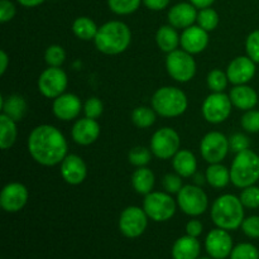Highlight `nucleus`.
<instances>
[{
	"label": "nucleus",
	"mask_w": 259,
	"mask_h": 259,
	"mask_svg": "<svg viewBox=\"0 0 259 259\" xmlns=\"http://www.w3.org/2000/svg\"><path fill=\"white\" fill-rule=\"evenodd\" d=\"M28 151L42 166H56L67 156V142L57 128L43 124L29 134Z\"/></svg>",
	"instance_id": "obj_1"
},
{
	"label": "nucleus",
	"mask_w": 259,
	"mask_h": 259,
	"mask_svg": "<svg viewBox=\"0 0 259 259\" xmlns=\"http://www.w3.org/2000/svg\"><path fill=\"white\" fill-rule=\"evenodd\" d=\"M95 46L105 55H119L129 47L132 33L128 25L119 20H111L101 25L95 37Z\"/></svg>",
	"instance_id": "obj_2"
},
{
	"label": "nucleus",
	"mask_w": 259,
	"mask_h": 259,
	"mask_svg": "<svg viewBox=\"0 0 259 259\" xmlns=\"http://www.w3.org/2000/svg\"><path fill=\"white\" fill-rule=\"evenodd\" d=\"M211 219L218 228L235 230L244 222V210L240 199L234 195H223L218 197L211 207Z\"/></svg>",
	"instance_id": "obj_3"
},
{
	"label": "nucleus",
	"mask_w": 259,
	"mask_h": 259,
	"mask_svg": "<svg viewBox=\"0 0 259 259\" xmlns=\"http://www.w3.org/2000/svg\"><path fill=\"white\" fill-rule=\"evenodd\" d=\"M259 180V156L250 149L239 152L230 168V181L239 189L253 186Z\"/></svg>",
	"instance_id": "obj_4"
},
{
	"label": "nucleus",
	"mask_w": 259,
	"mask_h": 259,
	"mask_svg": "<svg viewBox=\"0 0 259 259\" xmlns=\"http://www.w3.org/2000/svg\"><path fill=\"white\" fill-rule=\"evenodd\" d=\"M187 105L189 103L184 91L172 86L158 89L152 98V108L164 118L180 116L186 111Z\"/></svg>",
	"instance_id": "obj_5"
},
{
	"label": "nucleus",
	"mask_w": 259,
	"mask_h": 259,
	"mask_svg": "<svg viewBox=\"0 0 259 259\" xmlns=\"http://www.w3.org/2000/svg\"><path fill=\"white\" fill-rule=\"evenodd\" d=\"M143 210L154 222H167L176 212V202L166 192H149L144 199Z\"/></svg>",
	"instance_id": "obj_6"
},
{
	"label": "nucleus",
	"mask_w": 259,
	"mask_h": 259,
	"mask_svg": "<svg viewBox=\"0 0 259 259\" xmlns=\"http://www.w3.org/2000/svg\"><path fill=\"white\" fill-rule=\"evenodd\" d=\"M166 67L169 76L179 82H187L192 80L196 73V62L191 53L184 50L169 52L166 58Z\"/></svg>",
	"instance_id": "obj_7"
},
{
	"label": "nucleus",
	"mask_w": 259,
	"mask_h": 259,
	"mask_svg": "<svg viewBox=\"0 0 259 259\" xmlns=\"http://www.w3.org/2000/svg\"><path fill=\"white\" fill-rule=\"evenodd\" d=\"M177 204L185 214L190 217H199L204 214L209 205L204 190L194 185H186L177 194Z\"/></svg>",
	"instance_id": "obj_8"
},
{
	"label": "nucleus",
	"mask_w": 259,
	"mask_h": 259,
	"mask_svg": "<svg viewBox=\"0 0 259 259\" xmlns=\"http://www.w3.org/2000/svg\"><path fill=\"white\" fill-rule=\"evenodd\" d=\"M152 153L159 159H169L180 151V136L175 129L162 128L153 134L151 141Z\"/></svg>",
	"instance_id": "obj_9"
},
{
	"label": "nucleus",
	"mask_w": 259,
	"mask_h": 259,
	"mask_svg": "<svg viewBox=\"0 0 259 259\" xmlns=\"http://www.w3.org/2000/svg\"><path fill=\"white\" fill-rule=\"evenodd\" d=\"M229 149V139L220 132L207 133L200 144L201 156L210 164L220 163L227 157Z\"/></svg>",
	"instance_id": "obj_10"
},
{
	"label": "nucleus",
	"mask_w": 259,
	"mask_h": 259,
	"mask_svg": "<svg viewBox=\"0 0 259 259\" xmlns=\"http://www.w3.org/2000/svg\"><path fill=\"white\" fill-rule=\"evenodd\" d=\"M67 75L60 67H51L43 71L38 78L40 94L48 99H56L65 93L67 88Z\"/></svg>",
	"instance_id": "obj_11"
},
{
	"label": "nucleus",
	"mask_w": 259,
	"mask_h": 259,
	"mask_svg": "<svg viewBox=\"0 0 259 259\" xmlns=\"http://www.w3.org/2000/svg\"><path fill=\"white\" fill-rule=\"evenodd\" d=\"M232 105V100L224 93H212L202 104V115L209 123H223L229 118Z\"/></svg>",
	"instance_id": "obj_12"
},
{
	"label": "nucleus",
	"mask_w": 259,
	"mask_h": 259,
	"mask_svg": "<svg viewBox=\"0 0 259 259\" xmlns=\"http://www.w3.org/2000/svg\"><path fill=\"white\" fill-rule=\"evenodd\" d=\"M148 225V215L138 206H129L123 210L119 219V229L126 238H138Z\"/></svg>",
	"instance_id": "obj_13"
},
{
	"label": "nucleus",
	"mask_w": 259,
	"mask_h": 259,
	"mask_svg": "<svg viewBox=\"0 0 259 259\" xmlns=\"http://www.w3.org/2000/svg\"><path fill=\"white\" fill-rule=\"evenodd\" d=\"M205 248L211 258L225 259L233 250V239L228 230L217 228L207 234Z\"/></svg>",
	"instance_id": "obj_14"
},
{
	"label": "nucleus",
	"mask_w": 259,
	"mask_h": 259,
	"mask_svg": "<svg viewBox=\"0 0 259 259\" xmlns=\"http://www.w3.org/2000/svg\"><path fill=\"white\" fill-rule=\"evenodd\" d=\"M28 201V190L24 185L13 182L8 184L0 194V205L7 212H17Z\"/></svg>",
	"instance_id": "obj_15"
},
{
	"label": "nucleus",
	"mask_w": 259,
	"mask_h": 259,
	"mask_svg": "<svg viewBox=\"0 0 259 259\" xmlns=\"http://www.w3.org/2000/svg\"><path fill=\"white\" fill-rule=\"evenodd\" d=\"M255 75V62L250 60L249 57H240L234 58L232 62L229 63L227 70L228 80L233 83V85H245L249 82Z\"/></svg>",
	"instance_id": "obj_16"
},
{
	"label": "nucleus",
	"mask_w": 259,
	"mask_h": 259,
	"mask_svg": "<svg viewBox=\"0 0 259 259\" xmlns=\"http://www.w3.org/2000/svg\"><path fill=\"white\" fill-rule=\"evenodd\" d=\"M209 43V35L200 25H191L182 32L180 38V45L182 50L191 55L202 52Z\"/></svg>",
	"instance_id": "obj_17"
},
{
	"label": "nucleus",
	"mask_w": 259,
	"mask_h": 259,
	"mask_svg": "<svg viewBox=\"0 0 259 259\" xmlns=\"http://www.w3.org/2000/svg\"><path fill=\"white\" fill-rule=\"evenodd\" d=\"M61 175L67 184L80 185L86 179L88 168H86L85 162L80 156L68 154L61 162Z\"/></svg>",
	"instance_id": "obj_18"
},
{
	"label": "nucleus",
	"mask_w": 259,
	"mask_h": 259,
	"mask_svg": "<svg viewBox=\"0 0 259 259\" xmlns=\"http://www.w3.org/2000/svg\"><path fill=\"white\" fill-rule=\"evenodd\" d=\"M71 136L77 144L89 146V144H93L100 136V125L95 119H78L73 124Z\"/></svg>",
	"instance_id": "obj_19"
},
{
	"label": "nucleus",
	"mask_w": 259,
	"mask_h": 259,
	"mask_svg": "<svg viewBox=\"0 0 259 259\" xmlns=\"http://www.w3.org/2000/svg\"><path fill=\"white\" fill-rule=\"evenodd\" d=\"M81 113V100L73 94H62L53 101V114L63 121L77 118Z\"/></svg>",
	"instance_id": "obj_20"
},
{
	"label": "nucleus",
	"mask_w": 259,
	"mask_h": 259,
	"mask_svg": "<svg viewBox=\"0 0 259 259\" xmlns=\"http://www.w3.org/2000/svg\"><path fill=\"white\" fill-rule=\"evenodd\" d=\"M195 20H197V12L191 3H179L168 12V22L175 28L186 29L194 25Z\"/></svg>",
	"instance_id": "obj_21"
},
{
	"label": "nucleus",
	"mask_w": 259,
	"mask_h": 259,
	"mask_svg": "<svg viewBox=\"0 0 259 259\" xmlns=\"http://www.w3.org/2000/svg\"><path fill=\"white\" fill-rule=\"evenodd\" d=\"M233 105L240 110H252L258 103V95L250 86L237 85L229 94Z\"/></svg>",
	"instance_id": "obj_22"
},
{
	"label": "nucleus",
	"mask_w": 259,
	"mask_h": 259,
	"mask_svg": "<svg viewBox=\"0 0 259 259\" xmlns=\"http://www.w3.org/2000/svg\"><path fill=\"white\" fill-rule=\"evenodd\" d=\"M200 243L197 238L181 237L175 242L172 247V258L174 259H197L200 255Z\"/></svg>",
	"instance_id": "obj_23"
},
{
	"label": "nucleus",
	"mask_w": 259,
	"mask_h": 259,
	"mask_svg": "<svg viewBox=\"0 0 259 259\" xmlns=\"http://www.w3.org/2000/svg\"><path fill=\"white\" fill-rule=\"evenodd\" d=\"M172 164L176 171L181 177H190L195 175L197 168L196 157L192 154V152L187 149H180L172 159Z\"/></svg>",
	"instance_id": "obj_24"
},
{
	"label": "nucleus",
	"mask_w": 259,
	"mask_h": 259,
	"mask_svg": "<svg viewBox=\"0 0 259 259\" xmlns=\"http://www.w3.org/2000/svg\"><path fill=\"white\" fill-rule=\"evenodd\" d=\"M27 101L19 95H10L7 99H2V110L5 115L12 118L13 120H22L27 113Z\"/></svg>",
	"instance_id": "obj_25"
},
{
	"label": "nucleus",
	"mask_w": 259,
	"mask_h": 259,
	"mask_svg": "<svg viewBox=\"0 0 259 259\" xmlns=\"http://www.w3.org/2000/svg\"><path fill=\"white\" fill-rule=\"evenodd\" d=\"M180 35L176 32L175 27L169 25H162L158 30H157L156 34V40L158 47L161 48V51L163 52H174L176 51V48L180 45Z\"/></svg>",
	"instance_id": "obj_26"
},
{
	"label": "nucleus",
	"mask_w": 259,
	"mask_h": 259,
	"mask_svg": "<svg viewBox=\"0 0 259 259\" xmlns=\"http://www.w3.org/2000/svg\"><path fill=\"white\" fill-rule=\"evenodd\" d=\"M132 185L138 194L148 195L154 186V175L147 167H139L132 176Z\"/></svg>",
	"instance_id": "obj_27"
},
{
	"label": "nucleus",
	"mask_w": 259,
	"mask_h": 259,
	"mask_svg": "<svg viewBox=\"0 0 259 259\" xmlns=\"http://www.w3.org/2000/svg\"><path fill=\"white\" fill-rule=\"evenodd\" d=\"M17 121L13 120L4 113L0 114V148L8 149L14 144L17 139Z\"/></svg>",
	"instance_id": "obj_28"
},
{
	"label": "nucleus",
	"mask_w": 259,
	"mask_h": 259,
	"mask_svg": "<svg viewBox=\"0 0 259 259\" xmlns=\"http://www.w3.org/2000/svg\"><path fill=\"white\" fill-rule=\"evenodd\" d=\"M206 181L215 189H223L230 181V171L220 163L210 164L206 169Z\"/></svg>",
	"instance_id": "obj_29"
},
{
	"label": "nucleus",
	"mask_w": 259,
	"mask_h": 259,
	"mask_svg": "<svg viewBox=\"0 0 259 259\" xmlns=\"http://www.w3.org/2000/svg\"><path fill=\"white\" fill-rule=\"evenodd\" d=\"M72 30L77 38L82 40H90L95 39L96 34H98L99 28L96 27L95 22L91 20L88 17H80L73 22Z\"/></svg>",
	"instance_id": "obj_30"
},
{
	"label": "nucleus",
	"mask_w": 259,
	"mask_h": 259,
	"mask_svg": "<svg viewBox=\"0 0 259 259\" xmlns=\"http://www.w3.org/2000/svg\"><path fill=\"white\" fill-rule=\"evenodd\" d=\"M132 121L138 128H149L156 121V113L154 109L147 108V106H138L132 113Z\"/></svg>",
	"instance_id": "obj_31"
},
{
	"label": "nucleus",
	"mask_w": 259,
	"mask_h": 259,
	"mask_svg": "<svg viewBox=\"0 0 259 259\" xmlns=\"http://www.w3.org/2000/svg\"><path fill=\"white\" fill-rule=\"evenodd\" d=\"M142 0H108V5L113 13L118 15H128L141 7Z\"/></svg>",
	"instance_id": "obj_32"
},
{
	"label": "nucleus",
	"mask_w": 259,
	"mask_h": 259,
	"mask_svg": "<svg viewBox=\"0 0 259 259\" xmlns=\"http://www.w3.org/2000/svg\"><path fill=\"white\" fill-rule=\"evenodd\" d=\"M197 23L206 32L214 30L219 24V15L212 8H205L197 13Z\"/></svg>",
	"instance_id": "obj_33"
},
{
	"label": "nucleus",
	"mask_w": 259,
	"mask_h": 259,
	"mask_svg": "<svg viewBox=\"0 0 259 259\" xmlns=\"http://www.w3.org/2000/svg\"><path fill=\"white\" fill-rule=\"evenodd\" d=\"M230 259H259V250L250 243H242L233 248Z\"/></svg>",
	"instance_id": "obj_34"
},
{
	"label": "nucleus",
	"mask_w": 259,
	"mask_h": 259,
	"mask_svg": "<svg viewBox=\"0 0 259 259\" xmlns=\"http://www.w3.org/2000/svg\"><path fill=\"white\" fill-rule=\"evenodd\" d=\"M228 76L220 70L210 71L207 75V86L212 93H223L228 85Z\"/></svg>",
	"instance_id": "obj_35"
},
{
	"label": "nucleus",
	"mask_w": 259,
	"mask_h": 259,
	"mask_svg": "<svg viewBox=\"0 0 259 259\" xmlns=\"http://www.w3.org/2000/svg\"><path fill=\"white\" fill-rule=\"evenodd\" d=\"M46 62L51 66V67H60L66 60V52L61 46L53 45L47 48L45 53Z\"/></svg>",
	"instance_id": "obj_36"
},
{
	"label": "nucleus",
	"mask_w": 259,
	"mask_h": 259,
	"mask_svg": "<svg viewBox=\"0 0 259 259\" xmlns=\"http://www.w3.org/2000/svg\"><path fill=\"white\" fill-rule=\"evenodd\" d=\"M128 159L137 167H144L151 161V151L144 147H134L128 154Z\"/></svg>",
	"instance_id": "obj_37"
},
{
	"label": "nucleus",
	"mask_w": 259,
	"mask_h": 259,
	"mask_svg": "<svg viewBox=\"0 0 259 259\" xmlns=\"http://www.w3.org/2000/svg\"><path fill=\"white\" fill-rule=\"evenodd\" d=\"M239 199L243 206L248 207V209H257L259 207V187H245V189H243Z\"/></svg>",
	"instance_id": "obj_38"
},
{
	"label": "nucleus",
	"mask_w": 259,
	"mask_h": 259,
	"mask_svg": "<svg viewBox=\"0 0 259 259\" xmlns=\"http://www.w3.org/2000/svg\"><path fill=\"white\" fill-rule=\"evenodd\" d=\"M245 50L250 60L259 63V29L250 33L245 42Z\"/></svg>",
	"instance_id": "obj_39"
},
{
	"label": "nucleus",
	"mask_w": 259,
	"mask_h": 259,
	"mask_svg": "<svg viewBox=\"0 0 259 259\" xmlns=\"http://www.w3.org/2000/svg\"><path fill=\"white\" fill-rule=\"evenodd\" d=\"M242 126L244 131L249 133H258L259 132V111L248 110L242 116Z\"/></svg>",
	"instance_id": "obj_40"
},
{
	"label": "nucleus",
	"mask_w": 259,
	"mask_h": 259,
	"mask_svg": "<svg viewBox=\"0 0 259 259\" xmlns=\"http://www.w3.org/2000/svg\"><path fill=\"white\" fill-rule=\"evenodd\" d=\"M83 113L86 118L98 119L103 114V103L98 98H90L83 105Z\"/></svg>",
	"instance_id": "obj_41"
},
{
	"label": "nucleus",
	"mask_w": 259,
	"mask_h": 259,
	"mask_svg": "<svg viewBox=\"0 0 259 259\" xmlns=\"http://www.w3.org/2000/svg\"><path fill=\"white\" fill-rule=\"evenodd\" d=\"M249 138L242 133H235L229 138V147L235 153H239V152L245 151V149H249Z\"/></svg>",
	"instance_id": "obj_42"
},
{
	"label": "nucleus",
	"mask_w": 259,
	"mask_h": 259,
	"mask_svg": "<svg viewBox=\"0 0 259 259\" xmlns=\"http://www.w3.org/2000/svg\"><path fill=\"white\" fill-rule=\"evenodd\" d=\"M163 187L168 194H179L182 189V180L179 174H167L163 177Z\"/></svg>",
	"instance_id": "obj_43"
},
{
	"label": "nucleus",
	"mask_w": 259,
	"mask_h": 259,
	"mask_svg": "<svg viewBox=\"0 0 259 259\" xmlns=\"http://www.w3.org/2000/svg\"><path fill=\"white\" fill-rule=\"evenodd\" d=\"M242 229L247 237L258 239L259 238V217H249L244 219Z\"/></svg>",
	"instance_id": "obj_44"
},
{
	"label": "nucleus",
	"mask_w": 259,
	"mask_h": 259,
	"mask_svg": "<svg viewBox=\"0 0 259 259\" xmlns=\"http://www.w3.org/2000/svg\"><path fill=\"white\" fill-rule=\"evenodd\" d=\"M15 5L10 0H0V22L7 23L15 15Z\"/></svg>",
	"instance_id": "obj_45"
},
{
	"label": "nucleus",
	"mask_w": 259,
	"mask_h": 259,
	"mask_svg": "<svg viewBox=\"0 0 259 259\" xmlns=\"http://www.w3.org/2000/svg\"><path fill=\"white\" fill-rule=\"evenodd\" d=\"M202 229L204 228H202L201 222H199V220H190L186 225V233L190 237L197 238L199 235H201Z\"/></svg>",
	"instance_id": "obj_46"
},
{
	"label": "nucleus",
	"mask_w": 259,
	"mask_h": 259,
	"mask_svg": "<svg viewBox=\"0 0 259 259\" xmlns=\"http://www.w3.org/2000/svg\"><path fill=\"white\" fill-rule=\"evenodd\" d=\"M171 0H143V4L151 10H163L169 5Z\"/></svg>",
	"instance_id": "obj_47"
},
{
	"label": "nucleus",
	"mask_w": 259,
	"mask_h": 259,
	"mask_svg": "<svg viewBox=\"0 0 259 259\" xmlns=\"http://www.w3.org/2000/svg\"><path fill=\"white\" fill-rule=\"evenodd\" d=\"M8 63H9V58L5 51L0 52V75H4L5 71L8 68Z\"/></svg>",
	"instance_id": "obj_48"
},
{
	"label": "nucleus",
	"mask_w": 259,
	"mask_h": 259,
	"mask_svg": "<svg viewBox=\"0 0 259 259\" xmlns=\"http://www.w3.org/2000/svg\"><path fill=\"white\" fill-rule=\"evenodd\" d=\"M215 0H190L194 7L199 8V9H205V8H210Z\"/></svg>",
	"instance_id": "obj_49"
},
{
	"label": "nucleus",
	"mask_w": 259,
	"mask_h": 259,
	"mask_svg": "<svg viewBox=\"0 0 259 259\" xmlns=\"http://www.w3.org/2000/svg\"><path fill=\"white\" fill-rule=\"evenodd\" d=\"M17 2L25 8H34V7H38V5L43 4L46 0H17Z\"/></svg>",
	"instance_id": "obj_50"
},
{
	"label": "nucleus",
	"mask_w": 259,
	"mask_h": 259,
	"mask_svg": "<svg viewBox=\"0 0 259 259\" xmlns=\"http://www.w3.org/2000/svg\"><path fill=\"white\" fill-rule=\"evenodd\" d=\"M196 182H199V184H201V182H202V184H204V179L201 180V176H200V175H197V176H196Z\"/></svg>",
	"instance_id": "obj_51"
},
{
	"label": "nucleus",
	"mask_w": 259,
	"mask_h": 259,
	"mask_svg": "<svg viewBox=\"0 0 259 259\" xmlns=\"http://www.w3.org/2000/svg\"><path fill=\"white\" fill-rule=\"evenodd\" d=\"M200 259H212V258H200Z\"/></svg>",
	"instance_id": "obj_52"
}]
</instances>
